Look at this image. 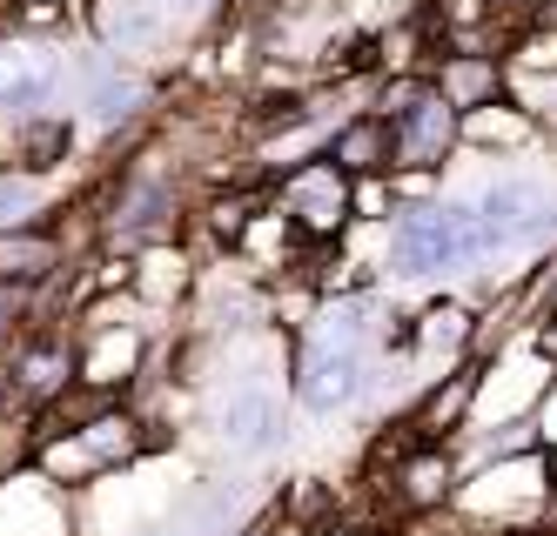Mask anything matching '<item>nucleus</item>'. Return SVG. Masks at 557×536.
<instances>
[{"label": "nucleus", "instance_id": "obj_1", "mask_svg": "<svg viewBox=\"0 0 557 536\" xmlns=\"http://www.w3.org/2000/svg\"><path fill=\"white\" fill-rule=\"evenodd\" d=\"M470 262H491L470 201H444V195H436V201H423V209H404L389 222L383 269L396 282H430V275H450V269H470Z\"/></svg>", "mask_w": 557, "mask_h": 536}, {"label": "nucleus", "instance_id": "obj_2", "mask_svg": "<svg viewBox=\"0 0 557 536\" xmlns=\"http://www.w3.org/2000/svg\"><path fill=\"white\" fill-rule=\"evenodd\" d=\"M376 114L389 121V141H396V169H417V175H436L444 154L457 148V108L436 95L430 74H389L383 95H376ZM389 169V175H396Z\"/></svg>", "mask_w": 557, "mask_h": 536}, {"label": "nucleus", "instance_id": "obj_3", "mask_svg": "<svg viewBox=\"0 0 557 536\" xmlns=\"http://www.w3.org/2000/svg\"><path fill=\"white\" fill-rule=\"evenodd\" d=\"M470 209H476V228H484L491 255L557 241V188L537 182V175H497L470 195Z\"/></svg>", "mask_w": 557, "mask_h": 536}, {"label": "nucleus", "instance_id": "obj_4", "mask_svg": "<svg viewBox=\"0 0 557 536\" xmlns=\"http://www.w3.org/2000/svg\"><path fill=\"white\" fill-rule=\"evenodd\" d=\"M67 80V61L34 34H0V114L8 121H34L48 114Z\"/></svg>", "mask_w": 557, "mask_h": 536}, {"label": "nucleus", "instance_id": "obj_5", "mask_svg": "<svg viewBox=\"0 0 557 536\" xmlns=\"http://www.w3.org/2000/svg\"><path fill=\"white\" fill-rule=\"evenodd\" d=\"M370 389V349L363 342H302L296 356V402L309 416H336Z\"/></svg>", "mask_w": 557, "mask_h": 536}, {"label": "nucleus", "instance_id": "obj_6", "mask_svg": "<svg viewBox=\"0 0 557 536\" xmlns=\"http://www.w3.org/2000/svg\"><path fill=\"white\" fill-rule=\"evenodd\" d=\"M275 209L289 215V228L302 241H336V228L349 222V175L336 161H302L296 175H283V195H275Z\"/></svg>", "mask_w": 557, "mask_h": 536}, {"label": "nucleus", "instance_id": "obj_7", "mask_svg": "<svg viewBox=\"0 0 557 536\" xmlns=\"http://www.w3.org/2000/svg\"><path fill=\"white\" fill-rule=\"evenodd\" d=\"M175 182L169 175H154L148 161H135V169L122 175V195H114V209H108V241H122V249H154V241H169L175 228Z\"/></svg>", "mask_w": 557, "mask_h": 536}, {"label": "nucleus", "instance_id": "obj_8", "mask_svg": "<svg viewBox=\"0 0 557 536\" xmlns=\"http://www.w3.org/2000/svg\"><path fill=\"white\" fill-rule=\"evenodd\" d=\"M209 429L228 457H269V449L283 442V396L269 383H235L228 396H215Z\"/></svg>", "mask_w": 557, "mask_h": 536}, {"label": "nucleus", "instance_id": "obj_9", "mask_svg": "<svg viewBox=\"0 0 557 536\" xmlns=\"http://www.w3.org/2000/svg\"><path fill=\"white\" fill-rule=\"evenodd\" d=\"M141 376V328L128 322H95L82 349H74V383H82L88 396H122L128 383Z\"/></svg>", "mask_w": 557, "mask_h": 536}, {"label": "nucleus", "instance_id": "obj_10", "mask_svg": "<svg viewBox=\"0 0 557 536\" xmlns=\"http://www.w3.org/2000/svg\"><path fill=\"white\" fill-rule=\"evenodd\" d=\"M8 369H14V396L21 402H61L67 383H74V342L34 322L27 336L8 349Z\"/></svg>", "mask_w": 557, "mask_h": 536}, {"label": "nucleus", "instance_id": "obj_11", "mask_svg": "<svg viewBox=\"0 0 557 536\" xmlns=\"http://www.w3.org/2000/svg\"><path fill=\"white\" fill-rule=\"evenodd\" d=\"M476 402H484V376H476L470 362L450 369V376H436V383L423 389V402L410 409L417 442H450V436H463V423L476 416Z\"/></svg>", "mask_w": 557, "mask_h": 536}, {"label": "nucleus", "instance_id": "obj_12", "mask_svg": "<svg viewBox=\"0 0 557 536\" xmlns=\"http://www.w3.org/2000/svg\"><path fill=\"white\" fill-rule=\"evenodd\" d=\"M88 27L101 40V54H154L169 40V14L162 0H95Z\"/></svg>", "mask_w": 557, "mask_h": 536}, {"label": "nucleus", "instance_id": "obj_13", "mask_svg": "<svg viewBox=\"0 0 557 536\" xmlns=\"http://www.w3.org/2000/svg\"><path fill=\"white\" fill-rule=\"evenodd\" d=\"M323 161H336V169H343L349 182L389 175V169H396V141H389V121H383L376 108H363V114L336 121V128H330V141H323Z\"/></svg>", "mask_w": 557, "mask_h": 536}, {"label": "nucleus", "instance_id": "obj_14", "mask_svg": "<svg viewBox=\"0 0 557 536\" xmlns=\"http://www.w3.org/2000/svg\"><path fill=\"white\" fill-rule=\"evenodd\" d=\"M82 114H88V128H101V135L135 128V121L148 114V80L122 74L114 61H88V80H82Z\"/></svg>", "mask_w": 557, "mask_h": 536}, {"label": "nucleus", "instance_id": "obj_15", "mask_svg": "<svg viewBox=\"0 0 557 536\" xmlns=\"http://www.w3.org/2000/svg\"><path fill=\"white\" fill-rule=\"evenodd\" d=\"M67 148H74V121L67 114H34V121H14L8 128V161H0V169H21L34 182H48L67 161Z\"/></svg>", "mask_w": 557, "mask_h": 536}, {"label": "nucleus", "instance_id": "obj_16", "mask_svg": "<svg viewBox=\"0 0 557 536\" xmlns=\"http://www.w3.org/2000/svg\"><path fill=\"white\" fill-rule=\"evenodd\" d=\"M430 80H436V95H444L457 114L504 101V61L497 54H444L430 67Z\"/></svg>", "mask_w": 557, "mask_h": 536}, {"label": "nucleus", "instance_id": "obj_17", "mask_svg": "<svg viewBox=\"0 0 557 536\" xmlns=\"http://www.w3.org/2000/svg\"><path fill=\"white\" fill-rule=\"evenodd\" d=\"M61 275V235L54 228H14L0 235V288H48Z\"/></svg>", "mask_w": 557, "mask_h": 536}, {"label": "nucleus", "instance_id": "obj_18", "mask_svg": "<svg viewBox=\"0 0 557 536\" xmlns=\"http://www.w3.org/2000/svg\"><path fill=\"white\" fill-rule=\"evenodd\" d=\"M396 503H410V510H436V503H450L457 497V463H450V449L444 442H423V449H410L404 463H396Z\"/></svg>", "mask_w": 557, "mask_h": 536}, {"label": "nucleus", "instance_id": "obj_19", "mask_svg": "<svg viewBox=\"0 0 557 536\" xmlns=\"http://www.w3.org/2000/svg\"><path fill=\"white\" fill-rule=\"evenodd\" d=\"M188 282H195V262H188V249H175V241H154V249H141V255H135V275H128V288H135L148 309L182 302Z\"/></svg>", "mask_w": 557, "mask_h": 536}, {"label": "nucleus", "instance_id": "obj_20", "mask_svg": "<svg viewBox=\"0 0 557 536\" xmlns=\"http://www.w3.org/2000/svg\"><path fill=\"white\" fill-rule=\"evenodd\" d=\"M457 141H470V148H504V154H517V148H531V141H537V114H524L517 101H491V108H470V114L457 121Z\"/></svg>", "mask_w": 557, "mask_h": 536}, {"label": "nucleus", "instance_id": "obj_21", "mask_svg": "<svg viewBox=\"0 0 557 536\" xmlns=\"http://www.w3.org/2000/svg\"><path fill=\"white\" fill-rule=\"evenodd\" d=\"M74 436H82V442L95 449V463H101V470L135 463V457H141V442H148V436H141V416H128V409H114V402L101 409V416H88Z\"/></svg>", "mask_w": 557, "mask_h": 536}, {"label": "nucleus", "instance_id": "obj_22", "mask_svg": "<svg viewBox=\"0 0 557 536\" xmlns=\"http://www.w3.org/2000/svg\"><path fill=\"white\" fill-rule=\"evenodd\" d=\"M262 209H269L262 188H228V195H209L195 222H202V235L215 241V249H243V235H249V222H256Z\"/></svg>", "mask_w": 557, "mask_h": 536}, {"label": "nucleus", "instance_id": "obj_23", "mask_svg": "<svg viewBox=\"0 0 557 536\" xmlns=\"http://www.w3.org/2000/svg\"><path fill=\"white\" fill-rule=\"evenodd\" d=\"M41 215H48V182H34L21 169H0V235L41 228Z\"/></svg>", "mask_w": 557, "mask_h": 536}, {"label": "nucleus", "instance_id": "obj_24", "mask_svg": "<svg viewBox=\"0 0 557 536\" xmlns=\"http://www.w3.org/2000/svg\"><path fill=\"white\" fill-rule=\"evenodd\" d=\"M470 336H476V322H470L463 302H444V309H430L417 322V349H430V356H463Z\"/></svg>", "mask_w": 557, "mask_h": 536}, {"label": "nucleus", "instance_id": "obj_25", "mask_svg": "<svg viewBox=\"0 0 557 536\" xmlns=\"http://www.w3.org/2000/svg\"><path fill=\"white\" fill-rule=\"evenodd\" d=\"M202 322L209 328H249V322H262V302L243 282H209L202 288Z\"/></svg>", "mask_w": 557, "mask_h": 536}, {"label": "nucleus", "instance_id": "obj_26", "mask_svg": "<svg viewBox=\"0 0 557 536\" xmlns=\"http://www.w3.org/2000/svg\"><path fill=\"white\" fill-rule=\"evenodd\" d=\"M504 80H517V108L537 114V128H557V74H524V67H504Z\"/></svg>", "mask_w": 557, "mask_h": 536}, {"label": "nucleus", "instance_id": "obj_27", "mask_svg": "<svg viewBox=\"0 0 557 536\" xmlns=\"http://www.w3.org/2000/svg\"><path fill=\"white\" fill-rule=\"evenodd\" d=\"M389 222L396 215V195H389V175H370V182H349V222Z\"/></svg>", "mask_w": 557, "mask_h": 536}, {"label": "nucleus", "instance_id": "obj_28", "mask_svg": "<svg viewBox=\"0 0 557 536\" xmlns=\"http://www.w3.org/2000/svg\"><path fill=\"white\" fill-rule=\"evenodd\" d=\"M27 315H34V296H27V288H0V342H8V349L34 328Z\"/></svg>", "mask_w": 557, "mask_h": 536}, {"label": "nucleus", "instance_id": "obj_29", "mask_svg": "<svg viewBox=\"0 0 557 536\" xmlns=\"http://www.w3.org/2000/svg\"><path fill=\"white\" fill-rule=\"evenodd\" d=\"M8 21H14V34L54 27V21H67V0H8Z\"/></svg>", "mask_w": 557, "mask_h": 536}, {"label": "nucleus", "instance_id": "obj_30", "mask_svg": "<svg viewBox=\"0 0 557 536\" xmlns=\"http://www.w3.org/2000/svg\"><path fill=\"white\" fill-rule=\"evenodd\" d=\"M275 523H283V516H275V510H262V516H249V523L235 529V536H275Z\"/></svg>", "mask_w": 557, "mask_h": 536}, {"label": "nucleus", "instance_id": "obj_31", "mask_svg": "<svg viewBox=\"0 0 557 536\" xmlns=\"http://www.w3.org/2000/svg\"><path fill=\"white\" fill-rule=\"evenodd\" d=\"M21 396H14V369H8V356H0V416H8Z\"/></svg>", "mask_w": 557, "mask_h": 536}, {"label": "nucleus", "instance_id": "obj_32", "mask_svg": "<svg viewBox=\"0 0 557 536\" xmlns=\"http://www.w3.org/2000/svg\"><path fill=\"white\" fill-rule=\"evenodd\" d=\"M537 349L557 362V309H550V315H544V328H537Z\"/></svg>", "mask_w": 557, "mask_h": 536}, {"label": "nucleus", "instance_id": "obj_33", "mask_svg": "<svg viewBox=\"0 0 557 536\" xmlns=\"http://www.w3.org/2000/svg\"><path fill=\"white\" fill-rule=\"evenodd\" d=\"M531 27H557V0H531Z\"/></svg>", "mask_w": 557, "mask_h": 536}, {"label": "nucleus", "instance_id": "obj_34", "mask_svg": "<svg viewBox=\"0 0 557 536\" xmlns=\"http://www.w3.org/2000/svg\"><path fill=\"white\" fill-rule=\"evenodd\" d=\"M544 436H550V449H557V383H550V396H544Z\"/></svg>", "mask_w": 557, "mask_h": 536}, {"label": "nucleus", "instance_id": "obj_35", "mask_svg": "<svg viewBox=\"0 0 557 536\" xmlns=\"http://www.w3.org/2000/svg\"><path fill=\"white\" fill-rule=\"evenodd\" d=\"M491 8H517V0H491Z\"/></svg>", "mask_w": 557, "mask_h": 536}]
</instances>
